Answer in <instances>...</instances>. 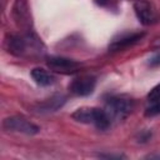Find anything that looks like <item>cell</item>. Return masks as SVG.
Wrapping results in <instances>:
<instances>
[{
    "mask_svg": "<svg viewBox=\"0 0 160 160\" xmlns=\"http://www.w3.org/2000/svg\"><path fill=\"white\" fill-rule=\"evenodd\" d=\"M71 118L82 124H92L99 130H108L111 125V120L104 109L99 108H80L71 114Z\"/></svg>",
    "mask_w": 160,
    "mask_h": 160,
    "instance_id": "1",
    "label": "cell"
},
{
    "mask_svg": "<svg viewBox=\"0 0 160 160\" xmlns=\"http://www.w3.org/2000/svg\"><path fill=\"white\" fill-rule=\"evenodd\" d=\"M6 46H8V51L16 55V56H22L25 54H28L31 49L35 52H41V41L31 35V34H25V35H15L11 34L8 36L6 39Z\"/></svg>",
    "mask_w": 160,
    "mask_h": 160,
    "instance_id": "2",
    "label": "cell"
},
{
    "mask_svg": "<svg viewBox=\"0 0 160 160\" xmlns=\"http://www.w3.org/2000/svg\"><path fill=\"white\" fill-rule=\"evenodd\" d=\"M134 109V101L125 96H111L105 102V112L112 121H119L126 118Z\"/></svg>",
    "mask_w": 160,
    "mask_h": 160,
    "instance_id": "3",
    "label": "cell"
},
{
    "mask_svg": "<svg viewBox=\"0 0 160 160\" xmlns=\"http://www.w3.org/2000/svg\"><path fill=\"white\" fill-rule=\"evenodd\" d=\"M2 129L6 131H15L26 135H35L40 131V128L38 125H35L34 122L29 121L22 116H10L4 119Z\"/></svg>",
    "mask_w": 160,
    "mask_h": 160,
    "instance_id": "4",
    "label": "cell"
},
{
    "mask_svg": "<svg viewBox=\"0 0 160 160\" xmlns=\"http://www.w3.org/2000/svg\"><path fill=\"white\" fill-rule=\"evenodd\" d=\"M134 11L138 18V20L142 25H152L158 22L159 20V14L155 6L146 1V0H138L134 2Z\"/></svg>",
    "mask_w": 160,
    "mask_h": 160,
    "instance_id": "5",
    "label": "cell"
},
{
    "mask_svg": "<svg viewBox=\"0 0 160 160\" xmlns=\"http://www.w3.org/2000/svg\"><path fill=\"white\" fill-rule=\"evenodd\" d=\"M95 85H96V79L94 76L82 75V76L75 78L70 82L69 90L71 94H74L76 96H88V95L92 94Z\"/></svg>",
    "mask_w": 160,
    "mask_h": 160,
    "instance_id": "6",
    "label": "cell"
},
{
    "mask_svg": "<svg viewBox=\"0 0 160 160\" xmlns=\"http://www.w3.org/2000/svg\"><path fill=\"white\" fill-rule=\"evenodd\" d=\"M46 64L50 66V69L56 70V71H62V72H69L74 71L80 66V64L72 59L62 58V56H50L46 60Z\"/></svg>",
    "mask_w": 160,
    "mask_h": 160,
    "instance_id": "7",
    "label": "cell"
},
{
    "mask_svg": "<svg viewBox=\"0 0 160 160\" xmlns=\"http://www.w3.org/2000/svg\"><path fill=\"white\" fill-rule=\"evenodd\" d=\"M145 32H131V34H124L118 39H114L112 42L109 45V50L111 51H118L122 50L125 48H129L134 44H136L139 40L144 38Z\"/></svg>",
    "mask_w": 160,
    "mask_h": 160,
    "instance_id": "8",
    "label": "cell"
},
{
    "mask_svg": "<svg viewBox=\"0 0 160 160\" xmlns=\"http://www.w3.org/2000/svg\"><path fill=\"white\" fill-rule=\"evenodd\" d=\"M14 18L16 22L20 26L24 28H30L31 25V16H30V10L28 6V2L25 0H16L14 9H12Z\"/></svg>",
    "mask_w": 160,
    "mask_h": 160,
    "instance_id": "9",
    "label": "cell"
},
{
    "mask_svg": "<svg viewBox=\"0 0 160 160\" xmlns=\"http://www.w3.org/2000/svg\"><path fill=\"white\" fill-rule=\"evenodd\" d=\"M66 101V98L61 94H56L54 96H51L50 99L45 100L44 102L39 104L38 110L40 112H51V111H56L59 110Z\"/></svg>",
    "mask_w": 160,
    "mask_h": 160,
    "instance_id": "10",
    "label": "cell"
},
{
    "mask_svg": "<svg viewBox=\"0 0 160 160\" xmlns=\"http://www.w3.org/2000/svg\"><path fill=\"white\" fill-rule=\"evenodd\" d=\"M30 74H31L32 80L40 86H50L56 80L51 72H49L48 70H45L42 68H34Z\"/></svg>",
    "mask_w": 160,
    "mask_h": 160,
    "instance_id": "11",
    "label": "cell"
},
{
    "mask_svg": "<svg viewBox=\"0 0 160 160\" xmlns=\"http://www.w3.org/2000/svg\"><path fill=\"white\" fill-rule=\"evenodd\" d=\"M159 114H160V99L156 101H152L151 105L149 108H146V110H145L146 116H155Z\"/></svg>",
    "mask_w": 160,
    "mask_h": 160,
    "instance_id": "12",
    "label": "cell"
},
{
    "mask_svg": "<svg viewBox=\"0 0 160 160\" xmlns=\"http://www.w3.org/2000/svg\"><path fill=\"white\" fill-rule=\"evenodd\" d=\"M159 99H160V82H159L156 86H154V88L149 91V94H148V100H149L150 102L156 101V100H159Z\"/></svg>",
    "mask_w": 160,
    "mask_h": 160,
    "instance_id": "13",
    "label": "cell"
},
{
    "mask_svg": "<svg viewBox=\"0 0 160 160\" xmlns=\"http://www.w3.org/2000/svg\"><path fill=\"white\" fill-rule=\"evenodd\" d=\"M148 65H149V66H151V68H156V66H160V52H158V54L152 55V56L149 59V61H148Z\"/></svg>",
    "mask_w": 160,
    "mask_h": 160,
    "instance_id": "14",
    "label": "cell"
},
{
    "mask_svg": "<svg viewBox=\"0 0 160 160\" xmlns=\"http://www.w3.org/2000/svg\"><path fill=\"white\" fill-rule=\"evenodd\" d=\"M151 138V131H149V130H144V131H141L140 134H139V136H138V141L139 142H146L149 139Z\"/></svg>",
    "mask_w": 160,
    "mask_h": 160,
    "instance_id": "15",
    "label": "cell"
},
{
    "mask_svg": "<svg viewBox=\"0 0 160 160\" xmlns=\"http://www.w3.org/2000/svg\"><path fill=\"white\" fill-rule=\"evenodd\" d=\"M100 158H108V159H121L124 155L121 154H99Z\"/></svg>",
    "mask_w": 160,
    "mask_h": 160,
    "instance_id": "16",
    "label": "cell"
},
{
    "mask_svg": "<svg viewBox=\"0 0 160 160\" xmlns=\"http://www.w3.org/2000/svg\"><path fill=\"white\" fill-rule=\"evenodd\" d=\"M146 158H149V159H152V158H158V159H160V155H149V156H146Z\"/></svg>",
    "mask_w": 160,
    "mask_h": 160,
    "instance_id": "17",
    "label": "cell"
}]
</instances>
